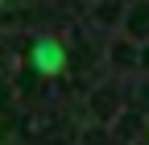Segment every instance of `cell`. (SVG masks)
<instances>
[{"label":"cell","instance_id":"6da1fadb","mask_svg":"<svg viewBox=\"0 0 149 145\" xmlns=\"http://www.w3.org/2000/svg\"><path fill=\"white\" fill-rule=\"evenodd\" d=\"M42 70H58L62 66V50L54 46V42H37V58H33Z\"/></svg>","mask_w":149,"mask_h":145}]
</instances>
